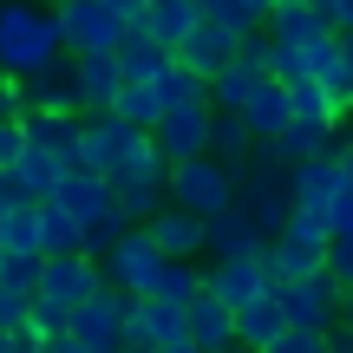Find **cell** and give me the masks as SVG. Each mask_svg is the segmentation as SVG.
I'll use <instances>...</instances> for the list:
<instances>
[{
  "label": "cell",
  "instance_id": "cell-1",
  "mask_svg": "<svg viewBox=\"0 0 353 353\" xmlns=\"http://www.w3.org/2000/svg\"><path fill=\"white\" fill-rule=\"evenodd\" d=\"M65 52L59 7H33V0H0V72L7 79H39L52 72Z\"/></svg>",
  "mask_w": 353,
  "mask_h": 353
},
{
  "label": "cell",
  "instance_id": "cell-2",
  "mask_svg": "<svg viewBox=\"0 0 353 353\" xmlns=\"http://www.w3.org/2000/svg\"><path fill=\"white\" fill-rule=\"evenodd\" d=\"M236 203L255 216V229L275 242L281 229L294 223V170H281L268 151H255V164L236 170Z\"/></svg>",
  "mask_w": 353,
  "mask_h": 353
},
{
  "label": "cell",
  "instance_id": "cell-3",
  "mask_svg": "<svg viewBox=\"0 0 353 353\" xmlns=\"http://www.w3.org/2000/svg\"><path fill=\"white\" fill-rule=\"evenodd\" d=\"M170 203L190 216H223L236 210V170L216 164V157H190V164H170Z\"/></svg>",
  "mask_w": 353,
  "mask_h": 353
},
{
  "label": "cell",
  "instance_id": "cell-4",
  "mask_svg": "<svg viewBox=\"0 0 353 353\" xmlns=\"http://www.w3.org/2000/svg\"><path fill=\"white\" fill-rule=\"evenodd\" d=\"M327 223H314V216H294L288 229H281L275 242H268V281H275V288H288V281H301V275H321V268H327Z\"/></svg>",
  "mask_w": 353,
  "mask_h": 353
},
{
  "label": "cell",
  "instance_id": "cell-5",
  "mask_svg": "<svg viewBox=\"0 0 353 353\" xmlns=\"http://www.w3.org/2000/svg\"><path fill=\"white\" fill-rule=\"evenodd\" d=\"M138 157H151V131L125 125L118 112L105 118H85V151H79V170H99V176H118L131 170Z\"/></svg>",
  "mask_w": 353,
  "mask_h": 353
},
{
  "label": "cell",
  "instance_id": "cell-6",
  "mask_svg": "<svg viewBox=\"0 0 353 353\" xmlns=\"http://www.w3.org/2000/svg\"><path fill=\"white\" fill-rule=\"evenodd\" d=\"M275 294H281V307H288V327H301V334H334L341 314H347V288L327 275V268L288 281V288H275Z\"/></svg>",
  "mask_w": 353,
  "mask_h": 353
},
{
  "label": "cell",
  "instance_id": "cell-7",
  "mask_svg": "<svg viewBox=\"0 0 353 353\" xmlns=\"http://www.w3.org/2000/svg\"><path fill=\"white\" fill-rule=\"evenodd\" d=\"M112 196H118V210H125L131 223L164 216V210H170V164H164V151L151 144V157H138L131 170H118V176H112Z\"/></svg>",
  "mask_w": 353,
  "mask_h": 353
},
{
  "label": "cell",
  "instance_id": "cell-8",
  "mask_svg": "<svg viewBox=\"0 0 353 353\" xmlns=\"http://www.w3.org/2000/svg\"><path fill=\"white\" fill-rule=\"evenodd\" d=\"M59 26H65V52H72V59L118 52V46H125V33H131L105 0H72V7H59Z\"/></svg>",
  "mask_w": 353,
  "mask_h": 353
},
{
  "label": "cell",
  "instance_id": "cell-9",
  "mask_svg": "<svg viewBox=\"0 0 353 353\" xmlns=\"http://www.w3.org/2000/svg\"><path fill=\"white\" fill-rule=\"evenodd\" d=\"M131 301H138V294H125V288H99L85 307H72V341L79 347H99V353H125Z\"/></svg>",
  "mask_w": 353,
  "mask_h": 353
},
{
  "label": "cell",
  "instance_id": "cell-10",
  "mask_svg": "<svg viewBox=\"0 0 353 353\" xmlns=\"http://www.w3.org/2000/svg\"><path fill=\"white\" fill-rule=\"evenodd\" d=\"M210 125H216V105L210 99L170 105L164 125L151 131V144L164 151V164H190V157H210Z\"/></svg>",
  "mask_w": 353,
  "mask_h": 353
},
{
  "label": "cell",
  "instance_id": "cell-11",
  "mask_svg": "<svg viewBox=\"0 0 353 353\" xmlns=\"http://www.w3.org/2000/svg\"><path fill=\"white\" fill-rule=\"evenodd\" d=\"M176 341H190V307L157 301V294H138V301H131V321H125V347L164 353V347H176Z\"/></svg>",
  "mask_w": 353,
  "mask_h": 353
},
{
  "label": "cell",
  "instance_id": "cell-12",
  "mask_svg": "<svg viewBox=\"0 0 353 353\" xmlns=\"http://www.w3.org/2000/svg\"><path fill=\"white\" fill-rule=\"evenodd\" d=\"M99 288H112V281H105V268L92 262V255H52V262L39 268V301L65 307V314H72V307H85Z\"/></svg>",
  "mask_w": 353,
  "mask_h": 353
},
{
  "label": "cell",
  "instance_id": "cell-13",
  "mask_svg": "<svg viewBox=\"0 0 353 353\" xmlns=\"http://www.w3.org/2000/svg\"><path fill=\"white\" fill-rule=\"evenodd\" d=\"M157 275H164V249L151 242V229H144V223L131 229L112 255H105V281H112V288H125V294H151Z\"/></svg>",
  "mask_w": 353,
  "mask_h": 353
},
{
  "label": "cell",
  "instance_id": "cell-14",
  "mask_svg": "<svg viewBox=\"0 0 353 353\" xmlns=\"http://www.w3.org/2000/svg\"><path fill=\"white\" fill-rule=\"evenodd\" d=\"M347 183H353V176H347V164H341V151H334V157H314V164H301V170H294V216L327 223V210L341 203Z\"/></svg>",
  "mask_w": 353,
  "mask_h": 353
},
{
  "label": "cell",
  "instance_id": "cell-15",
  "mask_svg": "<svg viewBox=\"0 0 353 353\" xmlns=\"http://www.w3.org/2000/svg\"><path fill=\"white\" fill-rule=\"evenodd\" d=\"M20 131H26V144H39V151H52L59 164L79 170V151H85V112H20Z\"/></svg>",
  "mask_w": 353,
  "mask_h": 353
},
{
  "label": "cell",
  "instance_id": "cell-16",
  "mask_svg": "<svg viewBox=\"0 0 353 353\" xmlns=\"http://www.w3.org/2000/svg\"><path fill=\"white\" fill-rule=\"evenodd\" d=\"M65 170H72V164H59L52 151L26 144V151L13 157V170L0 176V190H13L20 203H52V196H59V183H65Z\"/></svg>",
  "mask_w": 353,
  "mask_h": 353
},
{
  "label": "cell",
  "instance_id": "cell-17",
  "mask_svg": "<svg viewBox=\"0 0 353 353\" xmlns=\"http://www.w3.org/2000/svg\"><path fill=\"white\" fill-rule=\"evenodd\" d=\"M72 85H79V112L85 118H105L125 92V65L118 52H92V59H72Z\"/></svg>",
  "mask_w": 353,
  "mask_h": 353
},
{
  "label": "cell",
  "instance_id": "cell-18",
  "mask_svg": "<svg viewBox=\"0 0 353 353\" xmlns=\"http://www.w3.org/2000/svg\"><path fill=\"white\" fill-rule=\"evenodd\" d=\"M59 203L65 216H72L79 229H92V223H105V216L118 210V196H112V176H99V170H65V183H59Z\"/></svg>",
  "mask_w": 353,
  "mask_h": 353
},
{
  "label": "cell",
  "instance_id": "cell-19",
  "mask_svg": "<svg viewBox=\"0 0 353 353\" xmlns=\"http://www.w3.org/2000/svg\"><path fill=\"white\" fill-rule=\"evenodd\" d=\"M262 255H268V249H262ZM262 255H242V262H210V294H216V301H229V307H249V301H262V294H275Z\"/></svg>",
  "mask_w": 353,
  "mask_h": 353
},
{
  "label": "cell",
  "instance_id": "cell-20",
  "mask_svg": "<svg viewBox=\"0 0 353 353\" xmlns=\"http://www.w3.org/2000/svg\"><path fill=\"white\" fill-rule=\"evenodd\" d=\"M144 229H151V242L164 249V262H196V255L210 249V223L190 216V210H176V203H170L164 216H151Z\"/></svg>",
  "mask_w": 353,
  "mask_h": 353
},
{
  "label": "cell",
  "instance_id": "cell-21",
  "mask_svg": "<svg viewBox=\"0 0 353 353\" xmlns=\"http://www.w3.org/2000/svg\"><path fill=\"white\" fill-rule=\"evenodd\" d=\"M268 157H275L281 170H301V164H314V157H334L341 151V125H288L275 144H262Z\"/></svg>",
  "mask_w": 353,
  "mask_h": 353
},
{
  "label": "cell",
  "instance_id": "cell-22",
  "mask_svg": "<svg viewBox=\"0 0 353 353\" xmlns=\"http://www.w3.org/2000/svg\"><path fill=\"white\" fill-rule=\"evenodd\" d=\"M190 341H196L203 353H242V341H236V307L229 301H216L210 288L190 301Z\"/></svg>",
  "mask_w": 353,
  "mask_h": 353
},
{
  "label": "cell",
  "instance_id": "cell-23",
  "mask_svg": "<svg viewBox=\"0 0 353 353\" xmlns=\"http://www.w3.org/2000/svg\"><path fill=\"white\" fill-rule=\"evenodd\" d=\"M268 249V236L255 229V216L242 210H223V216H210V255L216 262H242V255H262Z\"/></svg>",
  "mask_w": 353,
  "mask_h": 353
},
{
  "label": "cell",
  "instance_id": "cell-24",
  "mask_svg": "<svg viewBox=\"0 0 353 353\" xmlns=\"http://www.w3.org/2000/svg\"><path fill=\"white\" fill-rule=\"evenodd\" d=\"M176 59H183V65H190V72H196V79H216V72H223V65H236V59H242V39H236V33H223V26H210V20H203L196 33L183 39V52H176Z\"/></svg>",
  "mask_w": 353,
  "mask_h": 353
},
{
  "label": "cell",
  "instance_id": "cell-25",
  "mask_svg": "<svg viewBox=\"0 0 353 353\" xmlns=\"http://www.w3.org/2000/svg\"><path fill=\"white\" fill-rule=\"evenodd\" d=\"M281 334H288V307H281V294H262V301L236 307V341H242V353H268Z\"/></svg>",
  "mask_w": 353,
  "mask_h": 353
},
{
  "label": "cell",
  "instance_id": "cell-26",
  "mask_svg": "<svg viewBox=\"0 0 353 353\" xmlns=\"http://www.w3.org/2000/svg\"><path fill=\"white\" fill-rule=\"evenodd\" d=\"M196 26H203V0H151V13H144V33L164 52H183V39Z\"/></svg>",
  "mask_w": 353,
  "mask_h": 353
},
{
  "label": "cell",
  "instance_id": "cell-27",
  "mask_svg": "<svg viewBox=\"0 0 353 353\" xmlns=\"http://www.w3.org/2000/svg\"><path fill=\"white\" fill-rule=\"evenodd\" d=\"M249 131H255V144H275L281 131L294 125V105H288V85H281V79H262V85H255V99H249Z\"/></svg>",
  "mask_w": 353,
  "mask_h": 353
},
{
  "label": "cell",
  "instance_id": "cell-28",
  "mask_svg": "<svg viewBox=\"0 0 353 353\" xmlns=\"http://www.w3.org/2000/svg\"><path fill=\"white\" fill-rule=\"evenodd\" d=\"M170 59L176 52H164L144 26H131L125 33V46H118V65H125V85H157V79L170 72Z\"/></svg>",
  "mask_w": 353,
  "mask_h": 353
},
{
  "label": "cell",
  "instance_id": "cell-29",
  "mask_svg": "<svg viewBox=\"0 0 353 353\" xmlns=\"http://www.w3.org/2000/svg\"><path fill=\"white\" fill-rule=\"evenodd\" d=\"M20 99H26V112H79L72 59H59L52 72H39V79H20Z\"/></svg>",
  "mask_w": 353,
  "mask_h": 353
},
{
  "label": "cell",
  "instance_id": "cell-30",
  "mask_svg": "<svg viewBox=\"0 0 353 353\" xmlns=\"http://www.w3.org/2000/svg\"><path fill=\"white\" fill-rule=\"evenodd\" d=\"M255 131H249V118L242 112H216V125H210V157L216 164H229V170H242V164H255Z\"/></svg>",
  "mask_w": 353,
  "mask_h": 353
},
{
  "label": "cell",
  "instance_id": "cell-31",
  "mask_svg": "<svg viewBox=\"0 0 353 353\" xmlns=\"http://www.w3.org/2000/svg\"><path fill=\"white\" fill-rule=\"evenodd\" d=\"M39 255H85V229L59 210V203H39Z\"/></svg>",
  "mask_w": 353,
  "mask_h": 353
},
{
  "label": "cell",
  "instance_id": "cell-32",
  "mask_svg": "<svg viewBox=\"0 0 353 353\" xmlns=\"http://www.w3.org/2000/svg\"><path fill=\"white\" fill-rule=\"evenodd\" d=\"M268 72H255V65H223V72L210 79V105L216 112H249V99H255V85H262Z\"/></svg>",
  "mask_w": 353,
  "mask_h": 353
},
{
  "label": "cell",
  "instance_id": "cell-33",
  "mask_svg": "<svg viewBox=\"0 0 353 353\" xmlns=\"http://www.w3.org/2000/svg\"><path fill=\"white\" fill-rule=\"evenodd\" d=\"M112 112L125 118V125H138V131H157V125H164V112H170V99L157 85H125Z\"/></svg>",
  "mask_w": 353,
  "mask_h": 353
},
{
  "label": "cell",
  "instance_id": "cell-34",
  "mask_svg": "<svg viewBox=\"0 0 353 353\" xmlns=\"http://www.w3.org/2000/svg\"><path fill=\"white\" fill-rule=\"evenodd\" d=\"M210 288V268H196V262H164V275H157V301H176V307H190L196 294Z\"/></svg>",
  "mask_w": 353,
  "mask_h": 353
},
{
  "label": "cell",
  "instance_id": "cell-35",
  "mask_svg": "<svg viewBox=\"0 0 353 353\" xmlns=\"http://www.w3.org/2000/svg\"><path fill=\"white\" fill-rule=\"evenodd\" d=\"M288 105H294V125H341V105H334L327 85H314V79L288 85Z\"/></svg>",
  "mask_w": 353,
  "mask_h": 353
},
{
  "label": "cell",
  "instance_id": "cell-36",
  "mask_svg": "<svg viewBox=\"0 0 353 353\" xmlns=\"http://www.w3.org/2000/svg\"><path fill=\"white\" fill-rule=\"evenodd\" d=\"M314 33H334L327 20H321V7H281V13H268V39H314Z\"/></svg>",
  "mask_w": 353,
  "mask_h": 353
},
{
  "label": "cell",
  "instance_id": "cell-37",
  "mask_svg": "<svg viewBox=\"0 0 353 353\" xmlns=\"http://www.w3.org/2000/svg\"><path fill=\"white\" fill-rule=\"evenodd\" d=\"M203 20H210V26H223V33H236V39L262 33V20H255L242 0H203Z\"/></svg>",
  "mask_w": 353,
  "mask_h": 353
},
{
  "label": "cell",
  "instance_id": "cell-38",
  "mask_svg": "<svg viewBox=\"0 0 353 353\" xmlns=\"http://www.w3.org/2000/svg\"><path fill=\"white\" fill-rule=\"evenodd\" d=\"M157 92H164L170 105H190V99H210V79H196L183 59H170V72L157 79Z\"/></svg>",
  "mask_w": 353,
  "mask_h": 353
},
{
  "label": "cell",
  "instance_id": "cell-39",
  "mask_svg": "<svg viewBox=\"0 0 353 353\" xmlns=\"http://www.w3.org/2000/svg\"><path fill=\"white\" fill-rule=\"evenodd\" d=\"M7 249H13V255H39V203H13Z\"/></svg>",
  "mask_w": 353,
  "mask_h": 353
},
{
  "label": "cell",
  "instance_id": "cell-40",
  "mask_svg": "<svg viewBox=\"0 0 353 353\" xmlns=\"http://www.w3.org/2000/svg\"><path fill=\"white\" fill-rule=\"evenodd\" d=\"M39 268H46V255H0V288H26V294H39Z\"/></svg>",
  "mask_w": 353,
  "mask_h": 353
},
{
  "label": "cell",
  "instance_id": "cell-41",
  "mask_svg": "<svg viewBox=\"0 0 353 353\" xmlns=\"http://www.w3.org/2000/svg\"><path fill=\"white\" fill-rule=\"evenodd\" d=\"M33 301L39 294H26V288H0V334H20L33 321Z\"/></svg>",
  "mask_w": 353,
  "mask_h": 353
},
{
  "label": "cell",
  "instance_id": "cell-42",
  "mask_svg": "<svg viewBox=\"0 0 353 353\" xmlns=\"http://www.w3.org/2000/svg\"><path fill=\"white\" fill-rule=\"evenodd\" d=\"M327 275L341 281V288H353V236H334L327 242Z\"/></svg>",
  "mask_w": 353,
  "mask_h": 353
},
{
  "label": "cell",
  "instance_id": "cell-43",
  "mask_svg": "<svg viewBox=\"0 0 353 353\" xmlns=\"http://www.w3.org/2000/svg\"><path fill=\"white\" fill-rule=\"evenodd\" d=\"M268 353H327V334H301V327H288Z\"/></svg>",
  "mask_w": 353,
  "mask_h": 353
},
{
  "label": "cell",
  "instance_id": "cell-44",
  "mask_svg": "<svg viewBox=\"0 0 353 353\" xmlns=\"http://www.w3.org/2000/svg\"><path fill=\"white\" fill-rule=\"evenodd\" d=\"M26 151V131H20V118H7V125H0V176L13 170V157Z\"/></svg>",
  "mask_w": 353,
  "mask_h": 353
},
{
  "label": "cell",
  "instance_id": "cell-45",
  "mask_svg": "<svg viewBox=\"0 0 353 353\" xmlns=\"http://www.w3.org/2000/svg\"><path fill=\"white\" fill-rule=\"evenodd\" d=\"M321 7V20L334 26V33H353V0H314Z\"/></svg>",
  "mask_w": 353,
  "mask_h": 353
},
{
  "label": "cell",
  "instance_id": "cell-46",
  "mask_svg": "<svg viewBox=\"0 0 353 353\" xmlns=\"http://www.w3.org/2000/svg\"><path fill=\"white\" fill-rule=\"evenodd\" d=\"M26 112V99H20V79H7L0 72V125H7V118H20Z\"/></svg>",
  "mask_w": 353,
  "mask_h": 353
},
{
  "label": "cell",
  "instance_id": "cell-47",
  "mask_svg": "<svg viewBox=\"0 0 353 353\" xmlns=\"http://www.w3.org/2000/svg\"><path fill=\"white\" fill-rule=\"evenodd\" d=\"M105 7L118 13L125 26H144V13H151V0H105Z\"/></svg>",
  "mask_w": 353,
  "mask_h": 353
},
{
  "label": "cell",
  "instance_id": "cell-48",
  "mask_svg": "<svg viewBox=\"0 0 353 353\" xmlns=\"http://www.w3.org/2000/svg\"><path fill=\"white\" fill-rule=\"evenodd\" d=\"M7 347H13V353H46V341H39V334H33V321H26L20 334H7Z\"/></svg>",
  "mask_w": 353,
  "mask_h": 353
},
{
  "label": "cell",
  "instance_id": "cell-49",
  "mask_svg": "<svg viewBox=\"0 0 353 353\" xmlns=\"http://www.w3.org/2000/svg\"><path fill=\"white\" fill-rule=\"evenodd\" d=\"M46 353H99V347H79V341H52Z\"/></svg>",
  "mask_w": 353,
  "mask_h": 353
},
{
  "label": "cell",
  "instance_id": "cell-50",
  "mask_svg": "<svg viewBox=\"0 0 353 353\" xmlns=\"http://www.w3.org/2000/svg\"><path fill=\"white\" fill-rule=\"evenodd\" d=\"M281 7H314V0H275V13H281Z\"/></svg>",
  "mask_w": 353,
  "mask_h": 353
},
{
  "label": "cell",
  "instance_id": "cell-51",
  "mask_svg": "<svg viewBox=\"0 0 353 353\" xmlns=\"http://www.w3.org/2000/svg\"><path fill=\"white\" fill-rule=\"evenodd\" d=\"M341 321H347V327H353V288H347V314H341Z\"/></svg>",
  "mask_w": 353,
  "mask_h": 353
},
{
  "label": "cell",
  "instance_id": "cell-52",
  "mask_svg": "<svg viewBox=\"0 0 353 353\" xmlns=\"http://www.w3.org/2000/svg\"><path fill=\"white\" fill-rule=\"evenodd\" d=\"M341 39H347V59H353V33H341Z\"/></svg>",
  "mask_w": 353,
  "mask_h": 353
},
{
  "label": "cell",
  "instance_id": "cell-53",
  "mask_svg": "<svg viewBox=\"0 0 353 353\" xmlns=\"http://www.w3.org/2000/svg\"><path fill=\"white\" fill-rule=\"evenodd\" d=\"M46 7H72V0H46Z\"/></svg>",
  "mask_w": 353,
  "mask_h": 353
},
{
  "label": "cell",
  "instance_id": "cell-54",
  "mask_svg": "<svg viewBox=\"0 0 353 353\" xmlns=\"http://www.w3.org/2000/svg\"><path fill=\"white\" fill-rule=\"evenodd\" d=\"M0 353H13V347H7V334H0Z\"/></svg>",
  "mask_w": 353,
  "mask_h": 353
},
{
  "label": "cell",
  "instance_id": "cell-55",
  "mask_svg": "<svg viewBox=\"0 0 353 353\" xmlns=\"http://www.w3.org/2000/svg\"><path fill=\"white\" fill-rule=\"evenodd\" d=\"M125 353H138V347H125Z\"/></svg>",
  "mask_w": 353,
  "mask_h": 353
}]
</instances>
